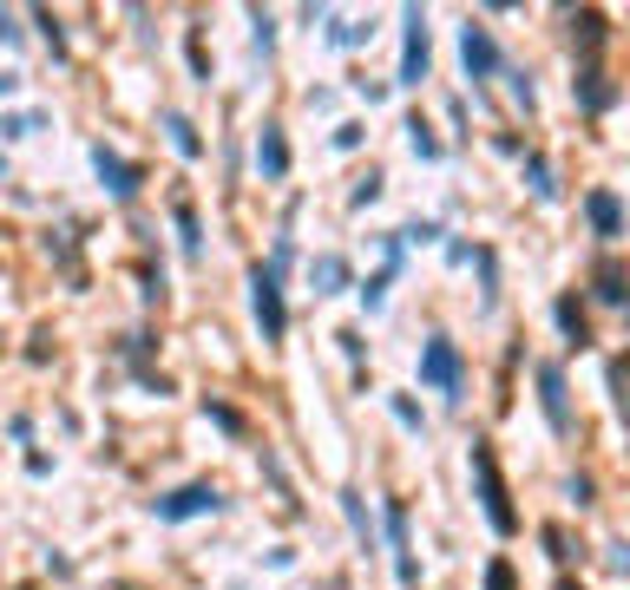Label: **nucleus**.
I'll list each match as a JSON object with an SVG mask.
<instances>
[{
  "label": "nucleus",
  "instance_id": "2f4dec72",
  "mask_svg": "<svg viewBox=\"0 0 630 590\" xmlns=\"http://www.w3.org/2000/svg\"><path fill=\"white\" fill-rule=\"evenodd\" d=\"M401 243H440V223H434V217H414V223L401 230Z\"/></svg>",
  "mask_w": 630,
  "mask_h": 590
},
{
  "label": "nucleus",
  "instance_id": "79ce46f5",
  "mask_svg": "<svg viewBox=\"0 0 630 590\" xmlns=\"http://www.w3.org/2000/svg\"><path fill=\"white\" fill-rule=\"evenodd\" d=\"M559 590H585V585H572V578H565V585H559Z\"/></svg>",
  "mask_w": 630,
  "mask_h": 590
},
{
  "label": "nucleus",
  "instance_id": "4c0bfd02",
  "mask_svg": "<svg viewBox=\"0 0 630 590\" xmlns=\"http://www.w3.org/2000/svg\"><path fill=\"white\" fill-rule=\"evenodd\" d=\"M355 92H362L368 105H381V99H388V85H381V79H355Z\"/></svg>",
  "mask_w": 630,
  "mask_h": 590
},
{
  "label": "nucleus",
  "instance_id": "0eeeda50",
  "mask_svg": "<svg viewBox=\"0 0 630 590\" xmlns=\"http://www.w3.org/2000/svg\"><path fill=\"white\" fill-rule=\"evenodd\" d=\"M381 525H388V552H394V578H401V590H421L414 532H408V506H401V499H388V506H381Z\"/></svg>",
  "mask_w": 630,
  "mask_h": 590
},
{
  "label": "nucleus",
  "instance_id": "c756f323",
  "mask_svg": "<svg viewBox=\"0 0 630 590\" xmlns=\"http://www.w3.org/2000/svg\"><path fill=\"white\" fill-rule=\"evenodd\" d=\"M381 190H388V177H381V171H368V177H362V184L348 190V204H355V210H368V204H375Z\"/></svg>",
  "mask_w": 630,
  "mask_h": 590
},
{
  "label": "nucleus",
  "instance_id": "1a4fd4ad",
  "mask_svg": "<svg viewBox=\"0 0 630 590\" xmlns=\"http://www.w3.org/2000/svg\"><path fill=\"white\" fill-rule=\"evenodd\" d=\"M539 407H546L552 433H572V394H565V368L559 361H539Z\"/></svg>",
  "mask_w": 630,
  "mask_h": 590
},
{
  "label": "nucleus",
  "instance_id": "c85d7f7f",
  "mask_svg": "<svg viewBox=\"0 0 630 590\" xmlns=\"http://www.w3.org/2000/svg\"><path fill=\"white\" fill-rule=\"evenodd\" d=\"M39 125H46V112H13V118H0V131H7V138H33Z\"/></svg>",
  "mask_w": 630,
  "mask_h": 590
},
{
  "label": "nucleus",
  "instance_id": "cd10ccee",
  "mask_svg": "<svg viewBox=\"0 0 630 590\" xmlns=\"http://www.w3.org/2000/svg\"><path fill=\"white\" fill-rule=\"evenodd\" d=\"M250 26H256V53L270 59V53H276V13H263V7H256V13H250Z\"/></svg>",
  "mask_w": 630,
  "mask_h": 590
},
{
  "label": "nucleus",
  "instance_id": "6ab92c4d",
  "mask_svg": "<svg viewBox=\"0 0 630 590\" xmlns=\"http://www.w3.org/2000/svg\"><path fill=\"white\" fill-rule=\"evenodd\" d=\"M605 33H611V26H605V13H598V7H585V13H572V39H579L585 53H598V46H605Z\"/></svg>",
  "mask_w": 630,
  "mask_h": 590
},
{
  "label": "nucleus",
  "instance_id": "c9c22d12",
  "mask_svg": "<svg viewBox=\"0 0 630 590\" xmlns=\"http://www.w3.org/2000/svg\"><path fill=\"white\" fill-rule=\"evenodd\" d=\"M519 585V578H513V565H506V558H493V565H486V590H513Z\"/></svg>",
  "mask_w": 630,
  "mask_h": 590
},
{
  "label": "nucleus",
  "instance_id": "a878e982",
  "mask_svg": "<svg viewBox=\"0 0 630 590\" xmlns=\"http://www.w3.org/2000/svg\"><path fill=\"white\" fill-rule=\"evenodd\" d=\"M388 407H394V420H401L408 433H427V414H421V401H414V394H388Z\"/></svg>",
  "mask_w": 630,
  "mask_h": 590
},
{
  "label": "nucleus",
  "instance_id": "dca6fc26",
  "mask_svg": "<svg viewBox=\"0 0 630 590\" xmlns=\"http://www.w3.org/2000/svg\"><path fill=\"white\" fill-rule=\"evenodd\" d=\"M519 164H526V184H532V197H539V204H559V171H552V158H546V151H526Z\"/></svg>",
  "mask_w": 630,
  "mask_h": 590
},
{
  "label": "nucleus",
  "instance_id": "20e7f679",
  "mask_svg": "<svg viewBox=\"0 0 630 590\" xmlns=\"http://www.w3.org/2000/svg\"><path fill=\"white\" fill-rule=\"evenodd\" d=\"M204 512H224V493H217L210 479H191V486L151 499V519H158V525H191V519H204Z\"/></svg>",
  "mask_w": 630,
  "mask_h": 590
},
{
  "label": "nucleus",
  "instance_id": "aec40b11",
  "mask_svg": "<svg viewBox=\"0 0 630 590\" xmlns=\"http://www.w3.org/2000/svg\"><path fill=\"white\" fill-rule=\"evenodd\" d=\"M164 131H171V144H177V158H204V138H197V125H191L184 112H164Z\"/></svg>",
  "mask_w": 630,
  "mask_h": 590
},
{
  "label": "nucleus",
  "instance_id": "ea45409f",
  "mask_svg": "<svg viewBox=\"0 0 630 590\" xmlns=\"http://www.w3.org/2000/svg\"><path fill=\"white\" fill-rule=\"evenodd\" d=\"M0 39H7V46H20V20H13V13H0Z\"/></svg>",
  "mask_w": 630,
  "mask_h": 590
},
{
  "label": "nucleus",
  "instance_id": "4be33fe9",
  "mask_svg": "<svg viewBox=\"0 0 630 590\" xmlns=\"http://www.w3.org/2000/svg\"><path fill=\"white\" fill-rule=\"evenodd\" d=\"M605 381H611V407L630 420V355H618V361L605 368Z\"/></svg>",
  "mask_w": 630,
  "mask_h": 590
},
{
  "label": "nucleus",
  "instance_id": "ddd939ff",
  "mask_svg": "<svg viewBox=\"0 0 630 590\" xmlns=\"http://www.w3.org/2000/svg\"><path fill=\"white\" fill-rule=\"evenodd\" d=\"M309 282H316V296H342V289H355V269H348V256L322 250V256H309Z\"/></svg>",
  "mask_w": 630,
  "mask_h": 590
},
{
  "label": "nucleus",
  "instance_id": "9b49d317",
  "mask_svg": "<svg viewBox=\"0 0 630 590\" xmlns=\"http://www.w3.org/2000/svg\"><path fill=\"white\" fill-rule=\"evenodd\" d=\"M572 99H579V105H585L592 118H605V112L618 105V79H611L605 66H585V72L572 79Z\"/></svg>",
  "mask_w": 630,
  "mask_h": 590
},
{
  "label": "nucleus",
  "instance_id": "72a5a7b5",
  "mask_svg": "<svg viewBox=\"0 0 630 590\" xmlns=\"http://www.w3.org/2000/svg\"><path fill=\"white\" fill-rule=\"evenodd\" d=\"M592 493H598V486H592V473H572V479H565V499H572L579 512L592 506Z\"/></svg>",
  "mask_w": 630,
  "mask_h": 590
},
{
  "label": "nucleus",
  "instance_id": "7ed1b4c3",
  "mask_svg": "<svg viewBox=\"0 0 630 590\" xmlns=\"http://www.w3.org/2000/svg\"><path fill=\"white\" fill-rule=\"evenodd\" d=\"M250 309H256L263 342L276 348V342L289 335V302H283V276H276L270 263H256V269H250Z\"/></svg>",
  "mask_w": 630,
  "mask_h": 590
},
{
  "label": "nucleus",
  "instance_id": "393cba45",
  "mask_svg": "<svg viewBox=\"0 0 630 590\" xmlns=\"http://www.w3.org/2000/svg\"><path fill=\"white\" fill-rule=\"evenodd\" d=\"M388 289H394V269L368 276V282H362V309H368V315H381V309H388Z\"/></svg>",
  "mask_w": 630,
  "mask_h": 590
},
{
  "label": "nucleus",
  "instance_id": "f3484780",
  "mask_svg": "<svg viewBox=\"0 0 630 590\" xmlns=\"http://www.w3.org/2000/svg\"><path fill=\"white\" fill-rule=\"evenodd\" d=\"M401 131H408V151H414V158H421V164H440V158H447V144H440V138H434V125H427V118H421V112H414V118H408V125H401Z\"/></svg>",
  "mask_w": 630,
  "mask_h": 590
},
{
  "label": "nucleus",
  "instance_id": "a19ab883",
  "mask_svg": "<svg viewBox=\"0 0 630 590\" xmlns=\"http://www.w3.org/2000/svg\"><path fill=\"white\" fill-rule=\"evenodd\" d=\"M13 92H20V79H13V72H7V79H0V99H13Z\"/></svg>",
  "mask_w": 630,
  "mask_h": 590
},
{
  "label": "nucleus",
  "instance_id": "473e14b6",
  "mask_svg": "<svg viewBox=\"0 0 630 590\" xmlns=\"http://www.w3.org/2000/svg\"><path fill=\"white\" fill-rule=\"evenodd\" d=\"M204 414H210L224 433H243V414H237V407H224V401H204Z\"/></svg>",
  "mask_w": 630,
  "mask_h": 590
},
{
  "label": "nucleus",
  "instance_id": "e433bc0d",
  "mask_svg": "<svg viewBox=\"0 0 630 590\" xmlns=\"http://www.w3.org/2000/svg\"><path fill=\"white\" fill-rule=\"evenodd\" d=\"M335 342H342V355H348V361H362V355H368V342H362V328H342Z\"/></svg>",
  "mask_w": 630,
  "mask_h": 590
},
{
  "label": "nucleus",
  "instance_id": "f704fd0d",
  "mask_svg": "<svg viewBox=\"0 0 630 590\" xmlns=\"http://www.w3.org/2000/svg\"><path fill=\"white\" fill-rule=\"evenodd\" d=\"M362 138H368V125H355V118L335 125V151H362Z\"/></svg>",
  "mask_w": 630,
  "mask_h": 590
},
{
  "label": "nucleus",
  "instance_id": "b1692460",
  "mask_svg": "<svg viewBox=\"0 0 630 590\" xmlns=\"http://www.w3.org/2000/svg\"><path fill=\"white\" fill-rule=\"evenodd\" d=\"M368 33H375L368 20H335V26H329V46H342V53H355V46H362Z\"/></svg>",
  "mask_w": 630,
  "mask_h": 590
},
{
  "label": "nucleus",
  "instance_id": "39448f33",
  "mask_svg": "<svg viewBox=\"0 0 630 590\" xmlns=\"http://www.w3.org/2000/svg\"><path fill=\"white\" fill-rule=\"evenodd\" d=\"M427 72H434L427 13H421V7H408V13H401V72H394V85H427Z\"/></svg>",
  "mask_w": 630,
  "mask_h": 590
},
{
  "label": "nucleus",
  "instance_id": "f8f14e48",
  "mask_svg": "<svg viewBox=\"0 0 630 590\" xmlns=\"http://www.w3.org/2000/svg\"><path fill=\"white\" fill-rule=\"evenodd\" d=\"M592 296L605 302V309H630V269L618 256H598V269H592Z\"/></svg>",
  "mask_w": 630,
  "mask_h": 590
},
{
  "label": "nucleus",
  "instance_id": "a211bd4d",
  "mask_svg": "<svg viewBox=\"0 0 630 590\" xmlns=\"http://www.w3.org/2000/svg\"><path fill=\"white\" fill-rule=\"evenodd\" d=\"M171 217H177V243H184V256L197 263V256H204V223H197V204H191V197H177V204H171Z\"/></svg>",
  "mask_w": 630,
  "mask_h": 590
},
{
  "label": "nucleus",
  "instance_id": "2eb2a0df",
  "mask_svg": "<svg viewBox=\"0 0 630 590\" xmlns=\"http://www.w3.org/2000/svg\"><path fill=\"white\" fill-rule=\"evenodd\" d=\"M256 171L276 184V177H289V138H283V125H263L256 131Z\"/></svg>",
  "mask_w": 630,
  "mask_h": 590
},
{
  "label": "nucleus",
  "instance_id": "bb28decb",
  "mask_svg": "<svg viewBox=\"0 0 630 590\" xmlns=\"http://www.w3.org/2000/svg\"><path fill=\"white\" fill-rule=\"evenodd\" d=\"M33 26H39V39L53 46V59H66V26H59L53 13H33Z\"/></svg>",
  "mask_w": 630,
  "mask_h": 590
},
{
  "label": "nucleus",
  "instance_id": "9d476101",
  "mask_svg": "<svg viewBox=\"0 0 630 590\" xmlns=\"http://www.w3.org/2000/svg\"><path fill=\"white\" fill-rule=\"evenodd\" d=\"M585 217H592V230H598V236H605V243H618V236H625V197H618V190H611V184H598V190H585Z\"/></svg>",
  "mask_w": 630,
  "mask_h": 590
},
{
  "label": "nucleus",
  "instance_id": "5701e85b",
  "mask_svg": "<svg viewBox=\"0 0 630 590\" xmlns=\"http://www.w3.org/2000/svg\"><path fill=\"white\" fill-rule=\"evenodd\" d=\"M500 72H506V85H513V105H519V112H532V105H539L532 72H526V66H500Z\"/></svg>",
  "mask_w": 630,
  "mask_h": 590
},
{
  "label": "nucleus",
  "instance_id": "7c9ffc66",
  "mask_svg": "<svg viewBox=\"0 0 630 590\" xmlns=\"http://www.w3.org/2000/svg\"><path fill=\"white\" fill-rule=\"evenodd\" d=\"M539 539H546V552H552L559 565H572V558H579V552H572V539H565V525H546Z\"/></svg>",
  "mask_w": 630,
  "mask_h": 590
},
{
  "label": "nucleus",
  "instance_id": "4468645a",
  "mask_svg": "<svg viewBox=\"0 0 630 590\" xmlns=\"http://www.w3.org/2000/svg\"><path fill=\"white\" fill-rule=\"evenodd\" d=\"M552 322H559V335H565L572 348H592V315H585V302H579V289H565V296L552 302Z\"/></svg>",
  "mask_w": 630,
  "mask_h": 590
},
{
  "label": "nucleus",
  "instance_id": "6e6552de",
  "mask_svg": "<svg viewBox=\"0 0 630 590\" xmlns=\"http://www.w3.org/2000/svg\"><path fill=\"white\" fill-rule=\"evenodd\" d=\"M92 171H99V184H105L118 204H131V197H138V184H145V171H138L131 158H118L112 144H92Z\"/></svg>",
  "mask_w": 630,
  "mask_h": 590
},
{
  "label": "nucleus",
  "instance_id": "f257e3e1",
  "mask_svg": "<svg viewBox=\"0 0 630 590\" xmlns=\"http://www.w3.org/2000/svg\"><path fill=\"white\" fill-rule=\"evenodd\" d=\"M467 466H473V493H480V512H486V525H493L500 539H513V532H519V512H513V499H506V479H500V460H493V447H486V440H473Z\"/></svg>",
  "mask_w": 630,
  "mask_h": 590
},
{
  "label": "nucleus",
  "instance_id": "412c9836",
  "mask_svg": "<svg viewBox=\"0 0 630 590\" xmlns=\"http://www.w3.org/2000/svg\"><path fill=\"white\" fill-rule=\"evenodd\" d=\"M342 519H348V532H355V539L375 552V519H368V506H362V493H355V486L342 493Z\"/></svg>",
  "mask_w": 630,
  "mask_h": 590
},
{
  "label": "nucleus",
  "instance_id": "58836bf2",
  "mask_svg": "<svg viewBox=\"0 0 630 590\" xmlns=\"http://www.w3.org/2000/svg\"><path fill=\"white\" fill-rule=\"evenodd\" d=\"M611 571H618V578H630V545H625V539L611 545Z\"/></svg>",
  "mask_w": 630,
  "mask_h": 590
},
{
  "label": "nucleus",
  "instance_id": "423d86ee",
  "mask_svg": "<svg viewBox=\"0 0 630 590\" xmlns=\"http://www.w3.org/2000/svg\"><path fill=\"white\" fill-rule=\"evenodd\" d=\"M460 66H467V79H473V85H486V79L506 66V53H500L493 26H480V20H467V26H460Z\"/></svg>",
  "mask_w": 630,
  "mask_h": 590
},
{
  "label": "nucleus",
  "instance_id": "f03ea898",
  "mask_svg": "<svg viewBox=\"0 0 630 590\" xmlns=\"http://www.w3.org/2000/svg\"><path fill=\"white\" fill-rule=\"evenodd\" d=\"M421 387L447 394L454 407L467 401V355H460L454 335H427V342H421Z\"/></svg>",
  "mask_w": 630,
  "mask_h": 590
}]
</instances>
